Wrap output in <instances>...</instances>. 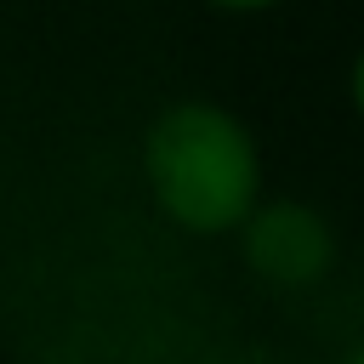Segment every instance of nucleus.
<instances>
[{"label":"nucleus","mask_w":364,"mask_h":364,"mask_svg":"<svg viewBox=\"0 0 364 364\" xmlns=\"http://www.w3.org/2000/svg\"><path fill=\"white\" fill-rule=\"evenodd\" d=\"M142 176L182 233H233L262 199V154L222 102H171L142 136Z\"/></svg>","instance_id":"f257e3e1"},{"label":"nucleus","mask_w":364,"mask_h":364,"mask_svg":"<svg viewBox=\"0 0 364 364\" xmlns=\"http://www.w3.org/2000/svg\"><path fill=\"white\" fill-rule=\"evenodd\" d=\"M239 233V256L256 279L279 284V290H307L330 273L336 262V233L330 222L301 205V199H256L250 216L233 228Z\"/></svg>","instance_id":"f03ea898"},{"label":"nucleus","mask_w":364,"mask_h":364,"mask_svg":"<svg viewBox=\"0 0 364 364\" xmlns=\"http://www.w3.org/2000/svg\"><path fill=\"white\" fill-rule=\"evenodd\" d=\"M347 91H353V108H358V119H364V51L353 57V80H347Z\"/></svg>","instance_id":"7ed1b4c3"},{"label":"nucleus","mask_w":364,"mask_h":364,"mask_svg":"<svg viewBox=\"0 0 364 364\" xmlns=\"http://www.w3.org/2000/svg\"><path fill=\"white\" fill-rule=\"evenodd\" d=\"M210 6H222V11H267L273 0H210Z\"/></svg>","instance_id":"20e7f679"}]
</instances>
